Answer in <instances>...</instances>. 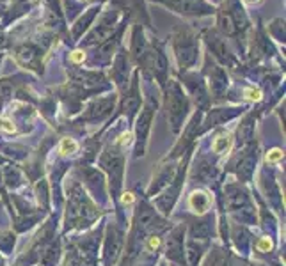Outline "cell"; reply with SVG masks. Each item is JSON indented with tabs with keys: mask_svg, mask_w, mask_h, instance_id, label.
Here are the masks:
<instances>
[{
	"mask_svg": "<svg viewBox=\"0 0 286 266\" xmlns=\"http://www.w3.org/2000/svg\"><path fill=\"white\" fill-rule=\"evenodd\" d=\"M233 236H235V241L239 243L240 249H245V245H247V233H245L244 229H240V227H236L235 231H233Z\"/></svg>",
	"mask_w": 286,
	"mask_h": 266,
	"instance_id": "31",
	"label": "cell"
},
{
	"mask_svg": "<svg viewBox=\"0 0 286 266\" xmlns=\"http://www.w3.org/2000/svg\"><path fill=\"white\" fill-rule=\"evenodd\" d=\"M245 27V16L244 11L235 0H229L228 6L219 13V29L228 36H233Z\"/></svg>",
	"mask_w": 286,
	"mask_h": 266,
	"instance_id": "4",
	"label": "cell"
},
{
	"mask_svg": "<svg viewBox=\"0 0 286 266\" xmlns=\"http://www.w3.org/2000/svg\"><path fill=\"white\" fill-rule=\"evenodd\" d=\"M102 80H103V78L100 77V75H96V73H79L75 77V82L84 89H96Z\"/></svg>",
	"mask_w": 286,
	"mask_h": 266,
	"instance_id": "22",
	"label": "cell"
},
{
	"mask_svg": "<svg viewBox=\"0 0 286 266\" xmlns=\"http://www.w3.org/2000/svg\"><path fill=\"white\" fill-rule=\"evenodd\" d=\"M165 6L185 16H201L211 13V7L204 0H165Z\"/></svg>",
	"mask_w": 286,
	"mask_h": 266,
	"instance_id": "6",
	"label": "cell"
},
{
	"mask_svg": "<svg viewBox=\"0 0 286 266\" xmlns=\"http://www.w3.org/2000/svg\"><path fill=\"white\" fill-rule=\"evenodd\" d=\"M187 85L190 87L192 94H194L196 101H198L199 105H206L208 103V92L206 89H204V84L199 78L196 77H187Z\"/></svg>",
	"mask_w": 286,
	"mask_h": 266,
	"instance_id": "20",
	"label": "cell"
},
{
	"mask_svg": "<svg viewBox=\"0 0 286 266\" xmlns=\"http://www.w3.org/2000/svg\"><path fill=\"white\" fill-rule=\"evenodd\" d=\"M14 243V238H11V236H4V239H0V247L2 249H7V247H11Z\"/></svg>",
	"mask_w": 286,
	"mask_h": 266,
	"instance_id": "38",
	"label": "cell"
},
{
	"mask_svg": "<svg viewBox=\"0 0 286 266\" xmlns=\"http://www.w3.org/2000/svg\"><path fill=\"white\" fill-rule=\"evenodd\" d=\"M16 59L21 62L23 66L29 67H38L39 62V50L34 46V44H21L16 50Z\"/></svg>",
	"mask_w": 286,
	"mask_h": 266,
	"instance_id": "15",
	"label": "cell"
},
{
	"mask_svg": "<svg viewBox=\"0 0 286 266\" xmlns=\"http://www.w3.org/2000/svg\"><path fill=\"white\" fill-rule=\"evenodd\" d=\"M270 249H272V239L270 238H261L258 241V250H261V252H269Z\"/></svg>",
	"mask_w": 286,
	"mask_h": 266,
	"instance_id": "34",
	"label": "cell"
},
{
	"mask_svg": "<svg viewBox=\"0 0 286 266\" xmlns=\"http://www.w3.org/2000/svg\"><path fill=\"white\" fill-rule=\"evenodd\" d=\"M174 52H176V59L180 62L181 69H188L190 66L196 64L199 55L198 41L192 34L180 32L174 36Z\"/></svg>",
	"mask_w": 286,
	"mask_h": 266,
	"instance_id": "3",
	"label": "cell"
},
{
	"mask_svg": "<svg viewBox=\"0 0 286 266\" xmlns=\"http://www.w3.org/2000/svg\"><path fill=\"white\" fill-rule=\"evenodd\" d=\"M94 13H96V9H89V13L85 14V16H82L80 20L77 21L75 29H73V36H75V37H79L80 34L84 32L85 29H87V23L92 20V18H94Z\"/></svg>",
	"mask_w": 286,
	"mask_h": 266,
	"instance_id": "28",
	"label": "cell"
},
{
	"mask_svg": "<svg viewBox=\"0 0 286 266\" xmlns=\"http://www.w3.org/2000/svg\"><path fill=\"white\" fill-rule=\"evenodd\" d=\"M126 73H128V61L125 55H117L116 64H114V78L117 80V84H125Z\"/></svg>",
	"mask_w": 286,
	"mask_h": 266,
	"instance_id": "23",
	"label": "cell"
},
{
	"mask_svg": "<svg viewBox=\"0 0 286 266\" xmlns=\"http://www.w3.org/2000/svg\"><path fill=\"white\" fill-rule=\"evenodd\" d=\"M256 162V153L252 151H245V155H242L236 162V174L242 179H249L252 174V168H254Z\"/></svg>",
	"mask_w": 286,
	"mask_h": 266,
	"instance_id": "16",
	"label": "cell"
},
{
	"mask_svg": "<svg viewBox=\"0 0 286 266\" xmlns=\"http://www.w3.org/2000/svg\"><path fill=\"white\" fill-rule=\"evenodd\" d=\"M96 215L94 208L89 202L87 197L82 194L79 186L72 190L69 194V206H68V226H80L84 222H89Z\"/></svg>",
	"mask_w": 286,
	"mask_h": 266,
	"instance_id": "2",
	"label": "cell"
},
{
	"mask_svg": "<svg viewBox=\"0 0 286 266\" xmlns=\"http://www.w3.org/2000/svg\"><path fill=\"white\" fill-rule=\"evenodd\" d=\"M249 2H258V0H249Z\"/></svg>",
	"mask_w": 286,
	"mask_h": 266,
	"instance_id": "42",
	"label": "cell"
},
{
	"mask_svg": "<svg viewBox=\"0 0 286 266\" xmlns=\"http://www.w3.org/2000/svg\"><path fill=\"white\" fill-rule=\"evenodd\" d=\"M178 186H180V183H176V186H171V188L165 192V196L158 197V199H157V204H158V208H160L162 211H169V209H171V206H173L174 199H176Z\"/></svg>",
	"mask_w": 286,
	"mask_h": 266,
	"instance_id": "24",
	"label": "cell"
},
{
	"mask_svg": "<svg viewBox=\"0 0 286 266\" xmlns=\"http://www.w3.org/2000/svg\"><path fill=\"white\" fill-rule=\"evenodd\" d=\"M247 202H249L247 194H245L240 186H229L228 192H226V204H228L229 209L239 211V209L247 206Z\"/></svg>",
	"mask_w": 286,
	"mask_h": 266,
	"instance_id": "14",
	"label": "cell"
},
{
	"mask_svg": "<svg viewBox=\"0 0 286 266\" xmlns=\"http://www.w3.org/2000/svg\"><path fill=\"white\" fill-rule=\"evenodd\" d=\"M167 256L173 261L183 259V229L178 227L173 231L169 241H167Z\"/></svg>",
	"mask_w": 286,
	"mask_h": 266,
	"instance_id": "12",
	"label": "cell"
},
{
	"mask_svg": "<svg viewBox=\"0 0 286 266\" xmlns=\"http://www.w3.org/2000/svg\"><path fill=\"white\" fill-rule=\"evenodd\" d=\"M102 165L109 171L110 174V185H112V190L117 192L121 186V172H123V156L120 151L116 149H107L102 156Z\"/></svg>",
	"mask_w": 286,
	"mask_h": 266,
	"instance_id": "5",
	"label": "cell"
},
{
	"mask_svg": "<svg viewBox=\"0 0 286 266\" xmlns=\"http://www.w3.org/2000/svg\"><path fill=\"white\" fill-rule=\"evenodd\" d=\"M112 107H114V98H100L87 108V114L84 115V119L85 121H91V119H102L112 110Z\"/></svg>",
	"mask_w": 286,
	"mask_h": 266,
	"instance_id": "13",
	"label": "cell"
},
{
	"mask_svg": "<svg viewBox=\"0 0 286 266\" xmlns=\"http://www.w3.org/2000/svg\"><path fill=\"white\" fill-rule=\"evenodd\" d=\"M206 41L210 44V50L213 52V55L217 59H221L222 62H229V55L226 50V44L222 43V39L215 32H206Z\"/></svg>",
	"mask_w": 286,
	"mask_h": 266,
	"instance_id": "17",
	"label": "cell"
},
{
	"mask_svg": "<svg viewBox=\"0 0 286 266\" xmlns=\"http://www.w3.org/2000/svg\"><path fill=\"white\" fill-rule=\"evenodd\" d=\"M188 204H190L192 211H196L198 215H203L206 213L208 206H210V199L204 192H194L188 199Z\"/></svg>",
	"mask_w": 286,
	"mask_h": 266,
	"instance_id": "21",
	"label": "cell"
},
{
	"mask_svg": "<svg viewBox=\"0 0 286 266\" xmlns=\"http://www.w3.org/2000/svg\"><path fill=\"white\" fill-rule=\"evenodd\" d=\"M201 252H203V245H201V243H198L196 239L188 241V245H187V259H188V264H190V266H198L199 257H201Z\"/></svg>",
	"mask_w": 286,
	"mask_h": 266,
	"instance_id": "25",
	"label": "cell"
},
{
	"mask_svg": "<svg viewBox=\"0 0 286 266\" xmlns=\"http://www.w3.org/2000/svg\"><path fill=\"white\" fill-rule=\"evenodd\" d=\"M137 80H133V85L130 87L128 94L125 96V100H123V112L125 114H133V112H137V108L140 107V94H139V87H137L135 84Z\"/></svg>",
	"mask_w": 286,
	"mask_h": 266,
	"instance_id": "18",
	"label": "cell"
},
{
	"mask_svg": "<svg viewBox=\"0 0 286 266\" xmlns=\"http://www.w3.org/2000/svg\"><path fill=\"white\" fill-rule=\"evenodd\" d=\"M144 52H146L144 37H142V32H140V29L137 27L135 29V34H133V55H135L137 59H140V57H144Z\"/></svg>",
	"mask_w": 286,
	"mask_h": 266,
	"instance_id": "27",
	"label": "cell"
},
{
	"mask_svg": "<svg viewBox=\"0 0 286 266\" xmlns=\"http://www.w3.org/2000/svg\"><path fill=\"white\" fill-rule=\"evenodd\" d=\"M148 247H150V250H157L158 247H160V238H157V236H151L150 241H148Z\"/></svg>",
	"mask_w": 286,
	"mask_h": 266,
	"instance_id": "37",
	"label": "cell"
},
{
	"mask_svg": "<svg viewBox=\"0 0 286 266\" xmlns=\"http://www.w3.org/2000/svg\"><path fill=\"white\" fill-rule=\"evenodd\" d=\"M174 178V167H163L160 168V172L157 174V178L153 179V185H151L150 188V194L153 196V194L160 192L163 186H167L171 183V179Z\"/></svg>",
	"mask_w": 286,
	"mask_h": 266,
	"instance_id": "19",
	"label": "cell"
},
{
	"mask_svg": "<svg viewBox=\"0 0 286 266\" xmlns=\"http://www.w3.org/2000/svg\"><path fill=\"white\" fill-rule=\"evenodd\" d=\"M72 61H73V62H80V61H84V52H75V54L72 55Z\"/></svg>",
	"mask_w": 286,
	"mask_h": 266,
	"instance_id": "39",
	"label": "cell"
},
{
	"mask_svg": "<svg viewBox=\"0 0 286 266\" xmlns=\"http://www.w3.org/2000/svg\"><path fill=\"white\" fill-rule=\"evenodd\" d=\"M231 146V137H229L228 133H222V135H219L217 138L213 140V144H211V148H213V151L215 153H224L226 149Z\"/></svg>",
	"mask_w": 286,
	"mask_h": 266,
	"instance_id": "29",
	"label": "cell"
},
{
	"mask_svg": "<svg viewBox=\"0 0 286 266\" xmlns=\"http://www.w3.org/2000/svg\"><path fill=\"white\" fill-rule=\"evenodd\" d=\"M77 149H79V146H77V142L73 138H62L61 142L62 155H73V153H77Z\"/></svg>",
	"mask_w": 286,
	"mask_h": 266,
	"instance_id": "30",
	"label": "cell"
},
{
	"mask_svg": "<svg viewBox=\"0 0 286 266\" xmlns=\"http://www.w3.org/2000/svg\"><path fill=\"white\" fill-rule=\"evenodd\" d=\"M38 194H39V201L43 202V206H46V183L41 181L38 185Z\"/></svg>",
	"mask_w": 286,
	"mask_h": 266,
	"instance_id": "35",
	"label": "cell"
},
{
	"mask_svg": "<svg viewBox=\"0 0 286 266\" xmlns=\"http://www.w3.org/2000/svg\"><path fill=\"white\" fill-rule=\"evenodd\" d=\"M281 158H283V151H279V149H272V151L267 155V160H269V162H279Z\"/></svg>",
	"mask_w": 286,
	"mask_h": 266,
	"instance_id": "36",
	"label": "cell"
},
{
	"mask_svg": "<svg viewBox=\"0 0 286 266\" xmlns=\"http://www.w3.org/2000/svg\"><path fill=\"white\" fill-rule=\"evenodd\" d=\"M123 201H125V204H126V202H132V201H133L132 194H126V196H125V199H123Z\"/></svg>",
	"mask_w": 286,
	"mask_h": 266,
	"instance_id": "41",
	"label": "cell"
},
{
	"mask_svg": "<svg viewBox=\"0 0 286 266\" xmlns=\"http://www.w3.org/2000/svg\"><path fill=\"white\" fill-rule=\"evenodd\" d=\"M116 21H117V14L116 13H109L107 16H103V20L98 23V27H94L91 31V34L87 36L85 43L87 44H94V43H105L110 37V34L116 29Z\"/></svg>",
	"mask_w": 286,
	"mask_h": 266,
	"instance_id": "8",
	"label": "cell"
},
{
	"mask_svg": "<svg viewBox=\"0 0 286 266\" xmlns=\"http://www.w3.org/2000/svg\"><path fill=\"white\" fill-rule=\"evenodd\" d=\"M144 61H146V64L153 69V73L158 77V80L165 82V73H167V61H165V55L162 54L160 48H146V52H144Z\"/></svg>",
	"mask_w": 286,
	"mask_h": 266,
	"instance_id": "9",
	"label": "cell"
},
{
	"mask_svg": "<svg viewBox=\"0 0 286 266\" xmlns=\"http://www.w3.org/2000/svg\"><path fill=\"white\" fill-rule=\"evenodd\" d=\"M208 234H210V224H208V222L192 224V227H190V236L196 239V241H201V239H206Z\"/></svg>",
	"mask_w": 286,
	"mask_h": 266,
	"instance_id": "26",
	"label": "cell"
},
{
	"mask_svg": "<svg viewBox=\"0 0 286 266\" xmlns=\"http://www.w3.org/2000/svg\"><path fill=\"white\" fill-rule=\"evenodd\" d=\"M239 135L244 138V140H249V138L252 137V125H251V121H249V119H247V121H244V125L240 126Z\"/></svg>",
	"mask_w": 286,
	"mask_h": 266,
	"instance_id": "32",
	"label": "cell"
},
{
	"mask_svg": "<svg viewBox=\"0 0 286 266\" xmlns=\"http://www.w3.org/2000/svg\"><path fill=\"white\" fill-rule=\"evenodd\" d=\"M245 94H247V98H251V100H259V96H261L259 94V91H252V89L245 92Z\"/></svg>",
	"mask_w": 286,
	"mask_h": 266,
	"instance_id": "40",
	"label": "cell"
},
{
	"mask_svg": "<svg viewBox=\"0 0 286 266\" xmlns=\"http://www.w3.org/2000/svg\"><path fill=\"white\" fill-rule=\"evenodd\" d=\"M188 110V100L185 96L183 89L178 85V82L169 80V92H167V115L173 126V132H180L183 119Z\"/></svg>",
	"mask_w": 286,
	"mask_h": 266,
	"instance_id": "1",
	"label": "cell"
},
{
	"mask_svg": "<svg viewBox=\"0 0 286 266\" xmlns=\"http://www.w3.org/2000/svg\"><path fill=\"white\" fill-rule=\"evenodd\" d=\"M153 114H155L153 105H146V107H144V110L140 112L139 119H137V126H135V132H137V156L144 155V146H146V138H148V133H150V128H151Z\"/></svg>",
	"mask_w": 286,
	"mask_h": 266,
	"instance_id": "7",
	"label": "cell"
},
{
	"mask_svg": "<svg viewBox=\"0 0 286 266\" xmlns=\"http://www.w3.org/2000/svg\"><path fill=\"white\" fill-rule=\"evenodd\" d=\"M6 181H7V185H16L18 183V172L13 171V168H7L6 171Z\"/></svg>",
	"mask_w": 286,
	"mask_h": 266,
	"instance_id": "33",
	"label": "cell"
},
{
	"mask_svg": "<svg viewBox=\"0 0 286 266\" xmlns=\"http://www.w3.org/2000/svg\"><path fill=\"white\" fill-rule=\"evenodd\" d=\"M123 247V234L120 229L116 227H110L109 234H107V241H105V259L107 263H116L117 256L121 252Z\"/></svg>",
	"mask_w": 286,
	"mask_h": 266,
	"instance_id": "10",
	"label": "cell"
},
{
	"mask_svg": "<svg viewBox=\"0 0 286 266\" xmlns=\"http://www.w3.org/2000/svg\"><path fill=\"white\" fill-rule=\"evenodd\" d=\"M210 87H211V94L215 98H221L226 92V87H228V77H226L224 69L219 66H211L210 67Z\"/></svg>",
	"mask_w": 286,
	"mask_h": 266,
	"instance_id": "11",
	"label": "cell"
}]
</instances>
